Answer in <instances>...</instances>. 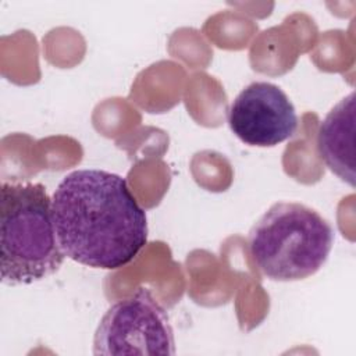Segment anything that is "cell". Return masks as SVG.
<instances>
[{
  "instance_id": "6da1fadb",
  "label": "cell",
  "mask_w": 356,
  "mask_h": 356,
  "mask_svg": "<svg viewBox=\"0 0 356 356\" xmlns=\"http://www.w3.org/2000/svg\"><path fill=\"white\" fill-rule=\"evenodd\" d=\"M53 222L65 257L103 270L131 263L147 242V218L118 174L83 168L67 174L53 197Z\"/></svg>"
},
{
  "instance_id": "7a4b0ae2",
  "label": "cell",
  "mask_w": 356,
  "mask_h": 356,
  "mask_svg": "<svg viewBox=\"0 0 356 356\" xmlns=\"http://www.w3.org/2000/svg\"><path fill=\"white\" fill-rule=\"evenodd\" d=\"M65 259L53 222L51 199L39 182H3L0 275L6 285H29L57 273Z\"/></svg>"
},
{
  "instance_id": "3957f363",
  "label": "cell",
  "mask_w": 356,
  "mask_h": 356,
  "mask_svg": "<svg viewBox=\"0 0 356 356\" xmlns=\"http://www.w3.org/2000/svg\"><path fill=\"white\" fill-rule=\"evenodd\" d=\"M334 229L314 209L298 202L274 203L249 232V253L264 277L300 281L327 261Z\"/></svg>"
},
{
  "instance_id": "277c9868",
  "label": "cell",
  "mask_w": 356,
  "mask_h": 356,
  "mask_svg": "<svg viewBox=\"0 0 356 356\" xmlns=\"http://www.w3.org/2000/svg\"><path fill=\"white\" fill-rule=\"evenodd\" d=\"M95 355H174V331L163 306L139 288L113 303L93 338Z\"/></svg>"
},
{
  "instance_id": "5b68a950",
  "label": "cell",
  "mask_w": 356,
  "mask_h": 356,
  "mask_svg": "<svg viewBox=\"0 0 356 356\" xmlns=\"http://www.w3.org/2000/svg\"><path fill=\"white\" fill-rule=\"evenodd\" d=\"M228 125L245 145L273 147L293 136L298 114L280 86L257 81L243 88L232 100Z\"/></svg>"
},
{
  "instance_id": "8992f818",
  "label": "cell",
  "mask_w": 356,
  "mask_h": 356,
  "mask_svg": "<svg viewBox=\"0 0 356 356\" xmlns=\"http://www.w3.org/2000/svg\"><path fill=\"white\" fill-rule=\"evenodd\" d=\"M317 152L332 174L355 186V92L341 99L321 121Z\"/></svg>"
}]
</instances>
